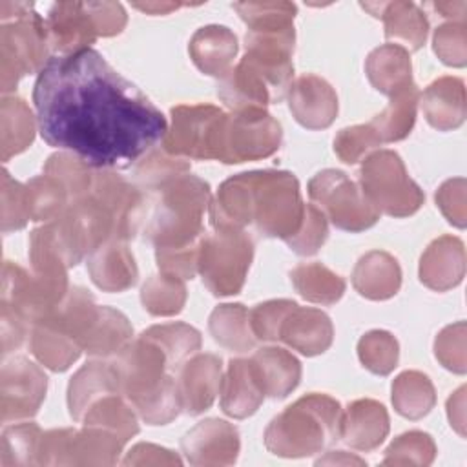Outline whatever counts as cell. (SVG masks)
Here are the masks:
<instances>
[{
    "label": "cell",
    "mask_w": 467,
    "mask_h": 467,
    "mask_svg": "<svg viewBox=\"0 0 467 467\" xmlns=\"http://www.w3.org/2000/svg\"><path fill=\"white\" fill-rule=\"evenodd\" d=\"M33 102L42 139L97 170L137 164L168 131L161 109L95 49L51 57Z\"/></svg>",
    "instance_id": "6da1fadb"
},
{
    "label": "cell",
    "mask_w": 467,
    "mask_h": 467,
    "mask_svg": "<svg viewBox=\"0 0 467 467\" xmlns=\"http://www.w3.org/2000/svg\"><path fill=\"white\" fill-rule=\"evenodd\" d=\"M296 31H248L244 36L246 51L217 82V97L232 109H265L268 104L281 102L294 77L292 51Z\"/></svg>",
    "instance_id": "7a4b0ae2"
},
{
    "label": "cell",
    "mask_w": 467,
    "mask_h": 467,
    "mask_svg": "<svg viewBox=\"0 0 467 467\" xmlns=\"http://www.w3.org/2000/svg\"><path fill=\"white\" fill-rule=\"evenodd\" d=\"M122 396L148 425H166L182 410L175 370L164 350L142 334L111 361Z\"/></svg>",
    "instance_id": "3957f363"
},
{
    "label": "cell",
    "mask_w": 467,
    "mask_h": 467,
    "mask_svg": "<svg viewBox=\"0 0 467 467\" xmlns=\"http://www.w3.org/2000/svg\"><path fill=\"white\" fill-rule=\"evenodd\" d=\"M146 215L144 235L155 246V255L199 252L204 232V212L212 193L206 181L190 171L161 186Z\"/></svg>",
    "instance_id": "277c9868"
},
{
    "label": "cell",
    "mask_w": 467,
    "mask_h": 467,
    "mask_svg": "<svg viewBox=\"0 0 467 467\" xmlns=\"http://www.w3.org/2000/svg\"><path fill=\"white\" fill-rule=\"evenodd\" d=\"M343 409L328 394L310 392L288 405L268 423L265 447L281 458L323 452L341 438Z\"/></svg>",
    "instance_id": "5b68a950"
},
{
    "label": "cell",
    "mask_w": 467,
    "mask_h": 467,
    "mask_svg": "<svg viewBox=\"0 0 467 467\" xmlns=\"http://www.w3.org/2000/svg\"><path fill=\"white\" fill-rule=\"evenodd\" d=\"M0 89L9 93L29 73H40L47 64L49 38L44 18L33 4H0Z\"/></svg>",
    "instance_id": "8992f818"
},
{
    "label": "cell",
    "mask_w": 467,
    "mask_h": 467,
    "mask_svg": "<svg viewBox=\"0 0 467 467\" xmlns=\"http://www.w3.org/2000/svg\"><path fill=\"white\" fill-rule=\"evenodd\" d=\"M250 177V224L265 237L290 239L301 226L305 204L299 181L285 170H254Z\"/></svg>",
    "instance_id": "52a82bcc"
},
{
    "label": "cell",
    "mask_w": 467,
    "mask_h": 467,
    "mask_svg": "<svg viewBox=\"0 0 467 467\" xmlns=\"http://www.w3.org/2000/svg\"><path fill=\"white\" fill-rule=\"evenodd\" d=\"M254 259V239L243 228L213 226L204 234L197 255V272L217 297L241 292Z\"/></svg>",
    "instance_id": "ba28073f"
},
{
    "label": "cell",
    "mask_w": 467,
    "mask_h": 467,
    "mask_svg": "<svg viewBox=\"0 0 467 467\" xmlns=\"http://www.w3.org/2000/svg\"><path fill=\"white\" fill-rule=\"evenodd\" d=\"M359 188L379 213L390 217H409L425 201L423 190L409 177L401 157L392 150H378L365 157Z\"/></svg>",
    "instance_id": "9c48e42d"
},
{
    "label": "cell",
    "mask_w": 467,
    "mask_h": 467,
    "mask_svg": "<svg viewBox=\"0 0 467 467\" xmlns=\"http://www.w3.org/2000/svg\"><path fill=\"white\" fill-rule=\"evenodd\" d=\"M283 140L281 124L259 108L224 113L215 159L224 164L261 161L274 155Z\"/></svg>",
    "instance_id": "30bf717a"
},
{
    "label": "cell",
    "mask_w": 467,
    "mask_h": 467,
    "mask_svg": "<svg viewBox=\"0 0 467 467\" xmlns=\"http://www.w3.org/2000/svg\"><path fill=\"white\" fill-rule=\"evenodd\" d=\"M126 443L111 431L84 425L51 429L38 441V465H115Z\"/></svg>",
    "instance_id": "8fae6325"
},
{
    "label": "cell",
    "mask_w": 467,
    "mask_h": 467,
    "mask_svg": "<svg viewBox=\"0 0 467 467\" xmlns=\"http://www.w3.org/2000/svg\"><path fill=\"white\" fill-rule=\"evenodd\" d=\"M308 197L336 228L345 232L368 230L379 219V212L368 202L361 188L341 170L317 171L308 181Z\"/></svg>",
    "instance_id": "7c38bea8"
},
{
    "label": "cell",
    "mask_w": 467,
    "mask_h": 467,
    "mask_svg": "<svg viewBox=\"0 0 467 467\" xmlns=\"http://www.w3.org/2000/svg\"><path fill=\"white\" fill-rule=\"evenodd\" d=\"M67 290V277L29 274L16 263H4L2 306L13 310L29 327L42 321L66 297Z\"/></svg>",
    "instance_id": "4fadbf2b"
},
{
    "label": "cell",
    "mask_w": 467,
    "mask_h": 467,
    "mask_svg": "<svg viewBox=\"0 0 467 467\" xmlns=\"http://www.w3.org/2000/svg\"><path fill=\"white\" fill-rule=\"evenodd\" d=\"M171 124L162 148L173 157L215 159L219 128L224 111L213 104H181L171 108Z\"/></svg>",
    "instance_id": "5bb4252c"
},
{
    "label": "cell",
    "mask_w": 467,
    "mask_h": 467,
    "mask_svg": "<svg viewBox=\"0 0 467 467\" xmlns=\"http://www.w3.org/2000/svg\"><path fill=\"white\" fill-rule=\"evenodd\" d=\"M47 390V378L38 365L27 358L15 356L2 365L0 412L2 423L33 418Z\"/></svg>",
    "instance_id": "9a60e30c"
},
{
    "label": "cell",
    "mask_w": 467,
    "mask_h": 467,
    "mask_svg": "<svg viewBox=\"0 0 467 467\" xmlns=\"http://www.w3.org/2000/svg\"><path fill=\"white\" fill-rule=\"evenodd\" d=\"M113 215L115 239L128 243L133 239L148 213L144 193L137 184L128 182L113 170L95 168L91 192Z\"/></svg>",
    "instance_id": "2e32d148"
},
{
    "label": "cell",
    "mask_w": 467,
    "mask_h": 467,
    "mask_svg": "<svg viewBox=\"0 0 467 467\" xmlns=\"http://www.w3.org/2000/svg\"><path fill=\"white\" fill-rule=\"evenodd\" d=\"M181 449L192 465H232L235 463L241 449L239 431L224 420L208 418L199 421L182 436Z\"/></svg>",
    "instance_id": "e0dca14e"
},
{
    "label": "cell",
    "mask_w": 467,
    "mask_h": 467,
    "mask_svg": "<svg viewBox=\"0 0 467 467\" xmlns=\"http://www.w3.org/2000/svg\"><path fill=\"white\" fill-rule=\"evenodd\" d=\"M223 363L221 358L210 352L195 354L188 358L177 372V389L182 403V410L190 416L208 410L221 389Z\"/></svg>",
    "instance_id": "ac0fdd59"
},
{
    "label": "cell",
    "mask_w": 467,
    "mask_h": 467,
    "mask_svg": "<svg viewBox=\"0 0 467 467\" xmlns=\"http://www.w3.org/2000/svg\"><path fill=\"white\" fill-rule=\"evenodd\" d=\"M51 49L60 55H73L97 40L99 33L86 2H57L44 18Z\"/></svg>",
    "instance_id": "d6986e66"
},
{
    "label": "cell",
    "mask_w": 467,
    "mask_h": 467,
    "mask_svg": "<svg viewBox=\"0 0 467 467\" xmlns=\"http://www.w3.org/2000/svg\"><path fill=\"white\" fill-rule=\"evenodd\" d=\"M294 119L306 130H325L337 117V95L321 77L306 73L297 77L286 93Z\"/></svg>",
    "instance_id": "ffe728a7"
},
{
    "label": "cell",
    "mask_w": 467,
    "mask_h": 467,
    "mask_svg": "<svg viewBox=\"0 0 467 467\" xmlns=\"http://www.w3.org/2000/svg\"><path fill=\"white\" fill-rule=\"evenodd\" d=\"M420 281L436 292L458 286L465 275V246L454 235L434 239L420 259Z\"/></svg>",
    "instance_id": "44dd1931"
},
{
    "label": "cell",
    "mask_w": 467,
    "mask_h": 467,
    "mask_svg": "<svg viewBox=\"0 0 467 467\" xmlns=\"http://www.w3.org/2000/svg\"><path fill=\"white\" fill-rule=\"evenodd\" d=\"M361 7L383 20L387 40H394V44L401 42L400 46L407 51H418L425 44L429 20L414 2H361Z\"/></svg>",
    "instance_id": "7402d4cb"
},
{
    "label": "cell",
    "mask_w": 467,
    "mask_h": 467,
    "mask_svg": "<svg viewBox=\"0 0 467 467\" xmlns=\"http://www.w3.org/2000/svg\"><path fill=\"white\" fill-rule=\"evenodd\" d=\"M91 281L104 292H124L139 279V268L128 244L119 239L102 243L88 255Z\"/></svg>",
    "instance_id": "603a6c76"
},
{
    "label": "cell",
    "mask_w": 467,
    "mask_h": 467,
    "mask_svg": "<svg viewBox=\"0 0 467 467\" xmlns=\"http://www.w3.org/2000/svg\"><path fill=\"white\" fill-rule=\"evenodd\" d=\"M389 429V412L376 400H356L343 412L341 438L356 451L368 452L378 449L385 441Z\"/></svg>",
    "instance_id": "cb8c5ba5"
},
{
    "label": "cell",
    "mask_w": 467,
    "mask_h": 467,
    "mask_svg": "<svg viewBox=\"0 0 467 467\" xmlns=\"http://www.w3.org/2000/svg\"><path fill=\"white\" fill-rule=\"evenodd\" d=\"M334 327L330 317L312 306H296L283 321L279 341H285L303 356H317L330 348Z\"/></svg>",
    "instance_id": "d4e9b609"
},
{
    "label": "cell",
    "mask_w": 467,
    "mask_h": 467,
    "mask_svg": "<svg viewBox=\"0 0 467 467\" xmlns=\"http://www.w3.org/2000/svg\"><path fill=\"white\" fill-rule=\"evenodd\" d=\"M237 49L239 44L234 31L217 24L199 27L188 44V53L195 67L215 78H223L234 67Z\"/></svg>",
    "instance_id": "484cf974"
},
{
    "label": "cell",
    "mask_w": 467,
    "mask_h": 467,
    "mask_svg": "<svg viewBox=\"0 0 467 467\" xmlns=\"http://www.w3.org/2000/svg\"><path fill=\"white\" fill-rule=\"evenodd\" d=\"M221 409L234 420L252 416L263 403L265 392L257 381L250 358H234L221 379Z\"/></svg>",
    "instance_id": "4316f807"
},
{
    "label": "cell",
    "mask_w": 467,
    "mask_h": 467,
    "mask_svg": "<svg viewBox=\"0 0 467 467\" xmlns=\"http://www.w3.org/2000/svg\"><path fill=\"white\" fill-rule=\"evenodd\" d=\"M427 122L438 131H451L465 120V84L458 77H440L420 95Z\"/></svg>",
    "instance_id": "83f0119b"
},
{
    "label": "cell",
    "mask_w": 467,
    "mask_h": 467,
    "mask_svg": "<svg viewBox=\"0 0 467 467\" xmlns=\"http://www.w3.org/2000/svg\"><path fill=\"white\" fill-rule=\"evenodd\" d=\"M120 392L113 363L93 359L82 365L67 385V409L75 421H80L86 410L102 396ZM122 394V392H120Z\"/></svg>",
    "instance_id": "f1b7e54d"
},
{
    "label": "cell",
    "mask_w": 467,
    "mask_h": 467,
    "mask_svg": "<svg viewBox=\"0 0 467 467\" xmlns=\"http://www.w3.org/2000/svg\"><path fill=\"white\" fill-rule=\"evenodd\" d=\"M352 286L367 299H390L401 286V268L398 259L383 250L367 252L358 259L352 270Z\"/></svg>",
    "instance_id": "f546056e"
},
{
    "label": "cell",
    "mask_w": 467,
    "mask_h": 467,
    "mask_svg": "<svg viewBox=\"0 0 467 467\" xmlns=\"http://www.w3.org/2000/svg\"><path fill=\"white\" fill-rule=\"evenodd\" d=\"M250 361L265 396L272 400L286 398L301 381L299 359L281 347H263Z\"/></svg>",
    "instance_id": "4dcf8cb0"
},
{
    "label": "cell",
    "mask_w": 467,
    "mask_h": 467,
    "mask_svg": "<svg viewBox=\"0 0 467 467\" xmlns=\"http://www.w3.org/2000/svg\"><path fill=\"white\" fill-rule=\"evenodd\" d=\"M131 336L133 327L120 310L99 305L78 345L93 358H111L131 343Z\"/></svg>",
    "instance_id": "1f68e13d"
},
{
    "label": "cell",
    "mask_w": 467,
    "mask_h": 467,
    "mask_svg": "<svg viewBox=\"0 0 467 467\" xmlns=\"http://www.w3.org/2000/svg\"><path fill=\"white\" fill-rule=\"evenodd\" d=\"M365 73L372 88L387 97L414 84L410 55L400 44H383L372 49L365 60Z\"/></svg>",
    "instance_id": "d6a6232c"
},
{
    "label": "cell",
    "mask_w": 467,
    "mask_h": 467,
    "mask_svg": "<svg viewBox=\"0 0 467 467\" xmlns=\"http://www.w3.org/2000/svg\"><path fill=\"white\" fill-rule=\"evenodd\" d=\"M29 350L38 359V363L53 372L67 370L82 352L80 345L71 336L46 321L31 327Z\"/></svg>",
    "instance_id": "836d02e7"
},
{
    "label": "cell",
    "mask_w": 467,
    "mask_h": 467,
    "mask_svg": "<svg viewBox=\"0 0 467 467\" xmlns=\"http://www.w3.org/2000/svg\"><path fill=\"white\" fill-rule=\"evenodd\" d=\"M208 330L215 343L232 352L252 350L257 341L250 327V310L241 303L215 306L208 319Z\"/></svg>",
    "instance_id": "e575fe53"
},
{
    "label": "cell",
    "mask_w": 467,
    "mask_h": 467,
    "mask_svg": "<svg viewBox=\"0 0 467 467\" xmlns=\"http://www.w3.org/2000/svg\"><path fill=\"white\" fill-rule=\"evenodd\" d=\"M0 148L2 161L27 150L35 139V117L20 97H4L0 104Z\"/></svg>",
    "instance_id": "d590c367"
},
{
    "label": "cell",
    "mask_w": 467,
    "mask_h": 467,
    "mask_svg": "<svg viewBox=\"0 0 467 467\" xmlns=\"http://www.w3.org/2000/svg\"><path fill=\"white\" fill-rule=\"evenodd\" d=\"M290 281L296 292L317 305H334L345 294L347 283L323 263H301L290 272Z\"/></svg>",
    "instance_id": "8d00e7d4"
},
{
    "label": "cell",
    "mask_w": 467,
    "mask_h": 467,
    "mask_svg": "<svg viewBox=\"0 0 467 467\" xmlns=\"http://www.w3.org/2000/svg\"><path fill=\"white\" fill-rule=\"evenodd\" d=\"M133 405L120 394H106L99 398L82 416L80 423L89 427H102L115 432L124 443L139 432V418Z\"/></svg>",
    "instance_id": "74e56055"
},
{
    "label": "cell",
    "mask_w": 467,
    "mask_h": 467,
    "mask_svg": "<svg viewBox=\"0 0 467 467\" xmlns=\"http://www.w3.org/2000/svg\"><path fill=\"white\" fill-rule=\"evenodd\" d=\"M436 403V390L427 374L405 370L392 381V405L407 420H421Z\"/></svg>",
    "instance_id": "f35d334b"
},
{
    "label": "cell",
    "mask_w": 467,
    "mask_h": 467,
    "mask_svg": "<svg viewBox=\"0 0 467 467\" xmlns=\"http://www.w3.org/2000/svg\"><path fill=\"white\" fill-rule=\"evenodd\" d=\"M418 102H420V91L416 84L390 97V102L387 104V108L368 122L374 128L381 144L403 140L410 133L416 122Z\"/></svg>",
    "instance_id": "ab89813d"
},
{
    "label": "cell",
    "mask_w": 467,
    "mask_h": 467,
    "mask_svg": "<svg viewBox=\"0 0 467 467\" xmlns=\"http://www.w3.org/2000/svg\"><path fill=\"white\" fill-rule=\"evenodd\" d=\"M186 297L184 279L162 272L148 277L140 288V303L144 310L157 317L177 316L184 308Z\"/></svg>",
    "instance_id": "60d3db41"
},
{
    "label": "cell",
    "mask_w": 467,
    "mask_h": 467,
    "mask_svg": "<svg viewBox=\"0 0 467 467\" xmlns=\"http://www.w3.org/2000/svg\"><path fill=\"white\" fill-rule=\"evenodd\" d=\"M144 337L155 341L168 356L173 368H179L192 354L201 348V332L188 323L173 321L153 325L142 332Z\"/></svg>",
    "instance_id": "b9f144b4"
},
{
    "label": "cell",
    "mask_w": 467,
    "mask_h": 467,
    "mask_svg": "<svg viewBox=\"0 0 467 467\" xmlns=\"http://www.w3.org/2000/svg\"><path fill=\"white\" fill-rule=\"evenodd\" d=\"M27 197H29V210H31V221L36 223H51L71 202L69 192L66 186L55 179L53 175L42 173L27 181Z\"/></svg>",
    "instance_id": "7bdbcfd3"
},
{
    "label": "cell",
    "mask_w": 467,
    "mask_h": 467,
    "mask_svg": "<svg viewBox=\"0 0 467 467\" xmlns=\"http://www.w3.org/2000/svg\"><path fill=\"white\" fill-rule=\"evenodd\" d=\"M190 171V162L170 155L164 148H151L133 168L135 182L140 190L157 192L161 186Z\"/></svg>",
    "instance_id": "ee69618b"
},
{
    "label": "cell",
    "mask_w": 467,
    "mask_h": 467,
    "mask_svg": "<svg viewBox=\"0 0 467 467\" xmlns=\"http://www.w3.org/2000/svg\"><path fill=\"white\" fill-rule=\"evenodd\" d=\"M248 31H286L294 29V18L297 13L292 2H235L232 5Z\"/></svg>",
    "instance_id": "f6af8a7d"
},
{
    "label": "cell",
    "mask_w": 467,
    "mask_h": 467,
    "mask_svg": "<svg viewBox=\"0 0 467 467\" xmlns=\"http://www.w3.org/2000/svg\"><path fill=\"white\" fill-rule=\"evenodd\" d=\"M42 431L33 421L15 423L4 429L2 447H0V465L2 467H20V465H38L36 452Z\"/></svg>",
    "instance_id": "bcb514c9"
},
{
    "label": "cell",
    "mask_w": 467,
    "mask_h": 467,
    "mask_svg": "<svg viewBox=\"0 0 467 467\" xmlns=\"http://www.w3.org/2000/svg\"><path fill=\"white\" fill-rule=\"evenodd\" d=\"M44 173L58 179L69 192L71 201H75L91 192L95 168L75 153L58 151L47 157L44 164Z\"/></svg>",
    "instance_id": "7dc6e473"
},
{
    "label": "cell",
    "mask_w": 467,
    "mask_h": 467,
    "mask_svg": "<svg viewBox=\"0 0 467 467\" xmlns=\"http://www.w3.org/2000/svg\"><path fill=\"white\" fill-rule=\"evenodd\" d=\"M358 358L368 372L387 376L398 367V339L387 330H370L358 341Z\"/></svg>",
    "instance_id": "c3c4849f"
},
{
    "label": "cell",
    "mask_w": 467,
    "mask_h": 467,
    "mask_svg": "<svg viewBox=\"0 0 467 467\" xmlns=\"http://www.w3.org/2000/svg\"><path fill=\"white\" fill-rule=\"evenodd\" d=\"M436 458V443L423 431L400 434L385 451L383 465H431Z\"/></svg>",
    "instance_id": "681fc988"
},
{
    "label": "cell",
    "mask_w": 467,
    "mask_h": 467,
    "mask_svg": "<svg viewBox=\"0 0 467 467\" xmlns=\"http://www.w3.org/2000/svg\"><path fill=\"white\" fill-rule=\"evenodd\" d=\"M31 221L27 186L11 177L7 170H2V232L20 230Z\"/></svg>",
    "instance_id": "f907efd6"
},
{
    "label": "cell",
    "mask_w": 467,
    "mask_h": 467,
    "mask_svg": "<svg viewBox=\"0 0 467 467\" xmlns=\"http://www.w3.org/2000/svg\"><path fill=\"white\" fill-rule=\"evenodd\" d=\"M432 49L445 66L463 67L467 62L465 20H451L438 26L432 35Z\"/></svg>",
    "instance_id": "816d5d0a"
},
{
    "label": "cell",
    "mask_w": 467,
    "mask_h": 467,
    "mask_svg": "<svg viewBox=\"0 0 467 467\" xmlns=\"http://www.w3.org/2000/svg\"><path fill=\"white\" fill-rule=\"evenodd\" d=\"M328 237L327 215L314 204H305V215L299 230L286 239L288 248L299 255H314Z\"/></svg>",
    "instance_id": "f5cc1de1"
},
{
    "label": "cell",
    "mask_w": 467,
    "mask_h": 467,
    "mask_svg": "<svg viewBox=\"0 0 467 467\" xmlns=\"http://www.w3.org/2000/svg\"><path fill=\"white\" fill-rule=\"evenodd\" d=\"M297 306L292 299H270L250 310V327L257 341H279L285 317Z\"/></svg>",
    "instance_id": "db71d44e"
},
{
    "label": "cell",
    "mask_w": 467,
    "mask_h": 467,
    "mask_svg": "<svg viewBox=\"0 0 467 467\" xmlns=\"http://www.w3.org/2000/svg\"><path fill=\"white\" fill-rule=\"evenodd\" d=\"M379 144L381 142L368 122L343 128L334 137V151L339 157V161L347 164H356L363 161Z\"/></svg>",
    "instance_id": "11a10c76"
},
{
    "label": "cell",
    "mask_w": 467,
    "mask_h": 467,
    "mask_svg": "<svg viewBox=\"0 0 467 467\" xmlns=\"http://www.w3.org/2000/svg\"><path fill=\"white\" fill-rule=\"evenodd\" d=\"M436 359L451 372L465 374L467 350H465V323L456 321L440 330L434 339Z\"/></svg>",
    "instance_id": "9f6ffc18"
},
{
    "label": "cell",
    "mask_w": 467,
    "mask_h": 467,
    "mask_svg": "<svg viewBox=\"0 0 467 467\" xmlns=\"http://www.w3.org/2000/svg\"><path fill=\"white\" fill-rule=\"evenodd\" d=\"M436 204L443 217L456 228H465L467 204H465V179H447L436 192Z\"/></svg>",
    "instance_id": "6f0895ef"
},
{
    "label": "cell",
    "mask_w": 467,
    "mask_h": 467,
    "mask_svg": "<svg viewBox=\"0 0 467 467\" xmlns=\"http://www.w3.org/2000/svg\"><path fill=\"white\" fill-rule=\"evenodd\" d=\"M99 36H115L128 24V15L119 2H86Z\"/></svg>",
    "instance_id": "680465c9"
},
{
    "label": "cell",
    "mask_w": 467,
    "mask_h": 467,
    "mask_svg": "<svg viewBox=\"0 0 467 467\" xmlns=\"http://www.w3.org/2000/svg\"><path fill=\"white\" fill-rule=\"evenodd\" d=\"M122 463L124 465H181L182 462L170 449H164L153 443H137L130 449Z\"/></svg>",
    "instance_id": "91938a15"
},
{
    "label": "cell",
    "mask_w": 467,
    "mask_h": 467,
    "mask_svg": "<svg viewBox=\"0 0 467 467\" xmlns=\"http://www.w3.org/2000/svg\"><path fill=\"white\" fill-rule=\"evenodd\" d=\"M31 327L7 306H2V356L16 350Z\"/></svg>",
    "instance_id": "94428289"
},
{
    "label": "cell",
    "mask_w": 467,
    "mask_h": 467,
    "mask_svg": "<svg viewBox=\"0 0 467 467\" xmlns=\"http://www.w3.org/2000/svg\"><path fill=\"white\" fill-rule=\"evenodd\" d=\"M447 416H449L451 427H454L460 436H465V387L463 385L447 400Z\"/></svg>",
    "instance_id": "6125c7cd"
},
{
    "label": "cell",
    "mask_w": 467,
    "mask_h": 467,
    "mask_svg": "<svg viewBox=\"0 0 467 467\" xmlns=\"http://www.w3.org/2000/svg\"><path fill=\"white\" fill-rule=\"evenodd\" d=\"M131 5L148 15H168L170 11L179 9L182 4H177V2H135Z\"/></svg>",
    "instance_id": "be15d7a7"
},
{
    "label": "cell",
    "mask_w": 467,
    "mask_h": 467,
    "mask_svg": "<svg viewBox=\"0 0 467 467\" xmlns=\"http://www.w3.org/2000/svg\"><path fill=\"white\" fill-rule=\"evenodd\" d=\"M436 11L441 13V16L454 18V20H465V11L467 4L465 2H436L432 4Z\"/></svg>",
    "instance_id": "e7e4bbea"
},
{
    "label": "cell",
    "mask_w": 467,
    "mask_h": 467,
    "mask_svg": "<svg viewBox=\"0 0 467 467\" xmlns=\"http://www.w3.org/2000/svg\"><path fill=\"white\" fill-rule=\"evenodd\" d=\"M316 463L317 465H321V463H358V465H363L365 462L361 458H356V456H347L345 451H332V452H328V456L319 458Z\"/></svg>",
    "instance_id": "03108f58"
}]
</instances>
